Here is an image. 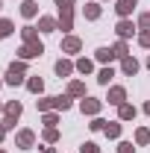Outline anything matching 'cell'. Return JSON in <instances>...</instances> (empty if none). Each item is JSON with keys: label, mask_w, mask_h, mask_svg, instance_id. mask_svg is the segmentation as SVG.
Instances as JSON below:
<instances>
[{"label": "cell", "mask_w": 150, "mask_h": 153, "mask_svg": "<svg viewBox=\"0 0 150 153\" xmlns=\"http://www.w3.org/2000/svg\"><path fill=\"white\" fill-rule=\"evenodd\" d=\"M24 74H27L24 59H21V62H12L9 71H6V82H9V85H21V82H24Z\"/></svg>", "instance_id": "obj_1"}, {"label": "cell", "mask_w": 150, "mask_h": 153, "mask_svg": "<svg viewBox=\"0 0 150 153\" xmlns=\"http://www.w3.org/2000/svg\"><path fill=\"white\" fill-rule=\"evenodd\" d=\"M41 53H44V44H41V41H24V47H21L18 50V56L24 59V62H27V59H36V56H41Z\"/></svg>", "instance_id": "obj_2"}, {"label": "cell", "mask_w": 150, "mask_h": 153, "mask_svg": "<svg viewBox=\"0 0 150 153\" xmlns=\"http://www.w3.org/2000/svg\"><path fill=\"white\" fill-rule=\"evenodd\" d=\"M115 33H118V38H132V33H135V24H132L130 18H121L118 21V27H115Z\"/></svg>", "instance_id": "obj_3"}, {"label": "cell", "mask_w": 150, "mask_h": 153, "mask_svg": "<svg viewBox=\"0 0 150 153\" xmlns=\"http://www.w3.org/2000/svg\"><path fill=\"white\" fill-rule=\"evenodd\" d=\"M79 47H82V41H79L76 36L62 38V53H79Z\"/></svg>", "instance_id": "obj_4"}, {"label": "cell", "mask_w": 150, "mask_h": 153, "mask_svg": "<svg viewBox=\"0 0 150 153\" xmlns=\"http://www.w3.org/2000/svg\"><path fill=\"white\" fill-rule=\"evenodd\" d=\"M15 144H18V147H33V144H36V133H33V130H21L18 138H15Z\"/></svg>", "instance_id": "obj_5"}, {"label": "cell", "mask_w": 150, "mask_h": 153, "mask_svg": "<svg viewBox=\"0 0 150 153\" xmlns=\"http://www.w3.org/2000/svg\"><path fill=\"white\" fill-rule=\"evenodd\" d=\"M74 27V9H59V30H71Z\"/></svg>", "instance_id": "obj_6"}, {"label": "cell", "mask_w": 150, "mask_h": 153, "mask_svg": "<svg viewBox=\"0 0 150 153\" xmlns=\"http://www.w3.org/2000/svg\"><path fill=\"white\" fill-rule=\"evenodd\" d=\"M100 106H103L100 100H94V97H85L79 109H82V115H97V112H100Z\"/></svg>", "instance_id": "obj_7"}, {"label": "cell", "mask_w": 150, "mask_h": 153, "mask_svg": "<svg viewBox=\"0 0 150 153\" xmlns=\"http://www.w3.org/2000/svg\"><path fill=\"white\" fill-rule=\"evenodd\" d=\"M124 100H127V91H124L121 85H112V88H109V103H112V106H121Z\"/></svg>", "instance_id": "obj_8"}, {"label": "cell", "mask_w": 150, "mask_h": 153, "mask_svg": "<svg viewBox=\"0 0 150 153\" xmlns=\"http://www.w3.org/2000/svg\"><path fill=\"white\" fill-rule=\"evenodd\" d=\"M135 3H138V0H118V3H115V9H118V15H121V18H127L132 9H135Z\"/></svg>", "instance_id": "obj_9"}, {"label": "cell", "mask_w": 150, "mask_h": 153, "mask_svg": "<svg viewBox=\"0 0 150 153\" xmlns=\"http://www.w3.org/2000/svg\"><path fill=\"white\" fill-rule=\"evenodd\" d=\"M121 71H124L127 76H132L135 71H138V62H135L132 56H124V59H121Z\"/></svg>", "instance_id": "obj_10"}, {"label": "cell", "mask_w": 150, "mask_h": 153, "mask_svg": "<svg viewBox=\"0 0 150 153\" xmlns=\"http://www.w3.org/2000/svg\"><path fill=\"white\" fill-rule=\"evenodd\" d=\"M74 68H76V65H71L68 59H59V62H56V74L59 76H71V74H74Z\"/></svg>", "instance_id": "obj_11"}, {"label": "cell", "mask_w": 150, "mask_h": 153, "mask_svg": "<svg viewBox=\"0 0 150 153\" xmlns=\"http://www.w3.org/2000/svg\"><path fill=\"white\" fill-rule=\"evenodd\" d=\"M118 118H121V121H132V118H135V106L121 103V106H118Z\"/></svg>", "instance_id": "obj_12"}, {"label": "cell", "mask_w": 150, "mask_h": 153, "mask_svg": "<svg viewBox=\"0 0 150 153\" xmlns=\"http://www.w3.org/2000/svg\"><path fill=\"white\" fill-rule=\"evenodd\" d=\"M27 88H30L33 94H41V91H44V79H41V76H30V79H27Z\"/></svg>", "instance_id": "obj_13"}, {"label": "cell", "mask_w": 150, "mask_h": 153, "mask_svg": "<svg viewBox=\"0 0 150 153\" xmlns=\"http://www.w3.org/2000/svg\"><path fill=\"white\" fill-rule=\"evenodd\" d=\"M38 30H41V33H53V30H59V21H53V18H38Z\"/></svg>", "instance_id": "obj_14"}, {"label": "cell", "mask_w": 150, "mask_h": 153, "mask_svg": "<svg viewBox=\"0 0 150 153\" xmlns=\"http://www.w3.org/2000/svg\"><path fill=\"white\" fill-rule=\"evenodd\" d=\"M3 112H6V118H15V121H18V118H21V103H18V100H9Z\"/></svg>", "instance_id": "obj_15"}, {"label": "cell", "mask_w": 150, "mask_h": 153, "mask_svg": "<svg viewBox=\"0 0 150 153\" xmlns=\"http://www.w3.org/2000/svg\"><path fill=\"white\" fill-rule=\"evenodd\" d=\"M38 12V3H33V0H27V3H21V15L24 18H33Z\"/></svg>", "instance_id": "obj_16"}, {"label": "cell", "mask_w": 150, "mask_h": 153, "mask_svg": "<svg viewBox=\"0 0 150 153\" xmlns=\"http://www.w3.org/2000/svg\"><path fill=\"white\" fill-rule=\"evenodd\" d=\"M112 59H118L112 47H100V50H97V62H112Z\"/></svg>", "instance_id": "obj_17"}, {"label": "cell", "mask_w": 150, "mask_h": 153, "mask_svg": "<svg viewBox=\"0 0 150 153\" xmlns=\"http://www.w3.org/2000/svg\"><path fill=\"white\" fill-rule=\"evenodd\" d=\"M68 97H85V85L82 82H71L68 85Z\"/></svg>", "instance_id": "obj_18"}, {"label": "cell", "mask_w": 150, "mask_h": 153, "mask_svg": "<svg viewBox=\"0 0 150 153\" xmlns=\"http://www.w3.org/2000/svg\"><path fill=\"white\" fill-rule=\"evenodd\" d=\"M112 76H115L112 68H103V71L97 74V82H100V85H109V82H112Z\"/></svg>", "instance_id": "obj_19"}, {"label": "cell", "mask_w": 150, "mask_h": 153, "mask_svg": "<svg viewBox=\"0 0 150 153\" xmlns=\"http://www.w3.org/2000/svg\"><path fill=\"white\" fill-rule=\"evenodd\" d=\"M50 109H56V97H44V100H38V112H50Z\"/></svg>", "instance_id": "obj_20"}, {"label": "cell", "mask_w": 150, "mask_h": 153, "mask_svg": "<svg viewBox=\"0 0 150 153\" xmlns=\"http://www.w3.org/2000/svg\"><path fill=\"white\" fill-rule=\"evenodd\" d=\"M76 71H79V74H91L94 62H91V59H79V62H76Z\"/></svg>", "instance_id": "obj_21"}, {"label": "cell", "mask_w": 150, "mask_h": 153, "mask_svg": "<svg viewBox=\"0 0 150 153\" xmlns=\"http://www.w3.org/2000/svg\"><path fill=\"white\" fill-rule=\"evenodd\" d=\"M85 18H88V21L100 18V6H97V3H88V6H85Z\"/></svg>", "instance_id": "obj_22"}, {"label": "cell", "mask_w": 150, "mask_h": 153, "mask_svg": "<svg viewBox=\"0 0 150 153\" xmlns=\"http://www.w3.org/2000/svg\"><path fill=\"white\" fill-rule=\"evenodd\" d=\"M112 50H115V56H121V59H124V56H130V53H127L130 47H127V41H124V38H121V41H115V47H112Z\"/></svg>", "instance_id": "obj_23"}, {"label": "cell", "mask_w": 150, "mask_h": 153, "mask_svg": "<svg viewBox=\"0 0 150 153\" xmlns=\"http://www.w3.org/2000/svg\"><path fill=\"white\" fill-rule=\"evenodd\" d=\"M44 141H47V144L59 141V130H56V127H47V130H44Z\"/></svg>", "instance_id": "obj_24"}, {"label": "cell", "mask_w": 150, "mask_h": 153, "mask_svg": "<svg viewBox=\"0 0 150 153\" xmlns=\"http://www.w3.org/2000/svg\"><path fill=\"white\" fill-rule=\"evenodd\" d=\"M147 141H150V130H144V127L135 130V144H147Z\"/></svg>", "instance_id": "obj_25"}, {"label": "cell", "mask_w": 150, "mask_h": 153, "mask_svg": "<svg viewBox=\"0 0 150 153\" xmlns=\"http://www.w3.org/2000/svg\"><path fill=\"white\" fill-rule=\"evenodd\" d=\"M21 36H24V41H36L38 33H36V27H24V30H21Z\"/></svg>", "instance_id": "obj_26"}, {"label": "cell", "mask_w": 150, "mask_h": 153, "mask_svg": "<svg viewBox=\"0 0 150 153\" xmlns=\"http://www.w3.org/2000/svg\"><path fill=\"white\" fill-rule=\"evenodd\" d=\"M103 133L109 135V138H118V135H121V124H106V130H103Z\"/></svg>", "instance_id": "obj_27"}, {"label": "cell", "mask_w": 150, "mask_h": 153, "mask_svg": "<svg viewBox=\"0 0 150 153\" xmlns=\"http://www.w3.org/2000/svg\"><path fill=\"white\" fill-rule=\"evenodd\" d=\"M12 30H15V24H12V21H0V38H6Z\"/></svg>", "instance_id": "obj_28"}, {"label": "cell", "mask_w": 150, "mask_h": 153, "mask_svg": "<svg viewBox=\"0 0 150 153\" xmlns=\"http://www.w3.org/2000/svg\"><path fill=\"white\" fill-rule=\"evenodd\" d=\"M79 153H100V147H97L94 141H85V144L79 147Z\"/></svg>", "instance_id": "obj_29"}, {"label": "cell", "mask_w": 150, "mask_h": 153, "mask_svg": "<svg viewBox=\"0 0 150 153\" xmlns=\"http://www.w3.org/2000/svg\"><path fill=\"white\" fill-rule=\"evenodd\" d=\"M56 109H71V97H56Z\"/></svg>", "instance_id": "obj_30"}, {"label": "cell", "mask_w": 150, "mask_h": 153, "mask_svg": "<svg viewBox=\"0 0 150 153\" xmlns=\"http://www.w3.org/2000/svg\"><path fill=\"white\" fill-rule=\"evenodd\" d=\"M44 124H47V127H56V124H59V115H53V112H44Z\"/></svg>", "instance_id": "obj_31"}, {"label": "cell", "mask_w": 150, "mask_h": 153, "mask_svg": "<svg viewBox=\"0 0 150 153\" xmlns=\"http://www.w3.org/2000/svg\"><path fill=\"white\" fill-rule=\"evenodd\" d=\"M118 153H135L132 141H121V144H118Z\"/></svg>", "instance_id": "obj_32"}, {"label": "cell", "mask_w": 150, "mask_h": 153, "mask_svg": "<svg viewBox=\"0 0 150 153\" xmlns=\"http://www.w3.org/2000/svg\"><path fill=\"white\" fill-rule=\"evenodd\" d=\"M138 41H141L144 47H150V30H144V33H138Z\"/></svg>", "instance_id": "obj_33"}, {"label": "cell", "mask_w": 150, "mask_h": 153, "mask_svg": "<svg viewBox=\"0 0 150 153\" xmlns=\"http://www.w3.org/2000/svg\"><path fill=\"white\" fill-rule=\"evenodd\" d=\"M88 127H91V130H106V121H100V118H94V121L88 124Z\"/></svg>", "instance_id": "obj_34"}, {"label": "cell", "mask_w": 150, "mask_h": 153, "mask_svg": "<svg viewBox=\"0 0 150 153\" xmlns=\"http://www.w3.org/2000/svg\"><path fill=\"white\" fill-rule=\"evenodd\" d=\"M59 9H74V0H56Z\"/></svg>", "instance_id": "obj_35"}, {"label": "cell", "mask_w": 150, "mask_h": 153, "mask_svg": "<svg viewBox=\"0 0 150 153\" xmlns=\"http://www.w3.org/2000/svg\"><path fill=\"white\" fill-rule=\"evenodd\" d=\"M138 24H141V30H147V27H150V12H147V15H141Z\"/></svg>", "instance_id": "obj_36"}, {"label": "cell", "mask_w": 150, "mask_h": 153, "mask_svg": "<svg viewBox=\"0 0 150 153\" xmlns=\"http://www.w3.org/2000/svg\"><path fill=\"white\" fill-rule=\"evenodd\" d=\"M3 135H6V127H3V124H0V141H3Z\"/></svg>", "instance_id": "obj_37"}, {"label": "cell", "mask_w": 150, "mask_h": 153, "mask_svg": "<svg viewBox=\"0 0 150 153\" xmlns=\"http://www.w3.org/2000/svg\"><path fill=\"white\" fill-rule=\"evenodd\" d=\"M41 153H56V150H53V147H44V150H41Z\"/></svg>", "instance_id": "obj_38"}, {"label": "cell", "mask_w": 150, "mask_h": 153, "mask_svg": "<svg viewBox=\"0 0 150 153\" xmlns=\"http://www.w3.org/2000/svg\"><path fill=\"white\" fill-rule=\"evenodd\" d=\"M144 112H147V115H150V100H147V103H144Z\"/></svg>", "instance_id": "obj_39"}, {"label": "cell", "mask_w": 150, "mask_h": 153, "mask_svg": "<svg viewBox=\"0 0 150 153\" xmlns=\"http://www.w3.org/2000/svg\"><path fill=\"white\" fill-rule=\"evenodd\" d=\"M3 109H6V106H0V112H3Z\"/></svg>", "instance_id": "obj_40"}, {"label": "cell", "mask_w": 150, "mask_h": 153, "mask_svg": "<svg viewBox=\"0 0 150 153\" xmlns=\"http://www.w3.org/2000/svg\"><path fill=\"white\" fill-rule=\"evenodd\" d=\"M147 68H150V59H147Z\"/></svg>", "instance_id": "obj_41"}, {"label": "cell", "mask_w": 150, "mask_h": 153, "mask_svg": "<svg viewBox=\"0 0 150 153\" xmlns=\"http://www.w3.org/2000/svg\"><path fill=\"white\" fill-rule=\"evenodd\" d=\"M0 153H6V150H0Z\"/></svg>", "instance_id": "obj_42"}, {"label": "cell", "mask_w": 150, "mask_h": 153, "mask_svg": "<svg viewBox=\"0 0 150 153\" xmlns=\"http://www.w3.org/2000/svg\"><path fill=\"white\" fill-rule=\"evenodd\" d=\"M0 85H3V82H0Z\"/></svg>", "instance_id": "obj_43"}]
</instances>
